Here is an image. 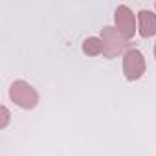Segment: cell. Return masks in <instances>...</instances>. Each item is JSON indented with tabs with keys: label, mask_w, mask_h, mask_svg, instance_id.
Returning <instances> with one entry per match:
<instances>
[{
	"label": "cell",
	"mask_w": 156,
	"mask_h": 156,
	"mask_svg": "<svg viewBox=\"0 0 156 156\" xmlns=\"http://www.w3.org/2000/svg\"><path fill=\"white\" fill-rule=\"evenodd\" d=\"M9 99L22 110H33L39 105V92L28 81H13L9 85Z\"/></svg>",
	"instance_id": "obj_1"
},
{
	"label": "cell",
	"mask_w": 156,
	"mask_h": 156,
	"mask_svg": "<svg viewBox=\"0 0 156 156\" xmlns=\"http://www.w3.org/2000/svg\"><path fill=\"white\" fill-rule=\"evenodd\" d=\"M101 41H103V57L105 59H116L118 55H125L129 50V41L114 28V26H105L101 30Z\"/></svg>",
	"instance_id": "obj_2"
},
{
	"label": "cell",
	"mask_w": 156,
	"mask_h": 156,
	"mask_svg": "<svg viewBox=\"0 0 156 156\" xmlns=\"http://www.w3.org/2000/svg\"><path fill=\"white\" fill-rule=\"evenodd\" d=\"M145 70H147L145 55L138 48H129L123 55V75H125V79L134 83V81L143 77Z\"/></svg>",
	"instance_id": "obj_3"
},
{
	"label": "cell",
	"mask_w": 156,
	"mask_h": 156,
	"mask_svg": "<svg viewBox=\"0 0 156 156\" xmlns=\"http://www.w3.org/2000/svg\"><path fill=\"white\" fill-rule=\"evenodd\" d=\"M114 28L127 39L130 41L136 31H138V19L134 15V11L129 8V6H118L116 11H114Z\"/></svg>",
	"instance_id": "obj_4"
},
{
	"label": "cell",
	"mask_w": 156,
	"mask_h": 156,
	"mask_svg": "<svg viewBox=\"0 0 156 156\" xmlns=\"http://www.w3.org/2000/svg\"><path fill=\"white\" fill-rule=\"evenodd\" d=\"M138 33L143 39H151L156 35V13L151 9H141L138 15Z\"/></svg>",
	"instance_id": "obj_5"
},
{
	"label": "cell",
	"mask_w": 156,
	"mask_h": 156,
	"mask_svg": "<svg viewBox=\"0 0 156 156\" xmlns=\"http://www.w3.org/2000/svg\"><path fill=\"white\" fill-rule=\"evenodd\" d=\"M81 50L87 57H98V55H103V41L101 37H87L81 44Z\"/></svg>",
	"instance_id": "obj_6"
},
{
	"label": "cell",
	"mask_w": 156,
	"mask_h": 156,
	"mask_svg": "<svg viewBox=\"0 0 156 156\" xmlns=\"http://www.w3.org/2000/svg\"><path fill=\"white\" fill-rule=\"evenodd\" d=\"M0 110H2V123H0V129H6V127H8V123H9L11 114H9V110H8V107H2Z\"/></svg>",
	"instance_id": "obj_7"
},
{
	"label": "cell",
	"mask_w": 156,
	"mask_h": 156,
	"mask_svg": "<svg viewBox=\"0 0 156 156\" xmlns=\"http://www.w3.org/2000/svg\"><path fill=\"white\" fill-rule=\"evenodd\" d=\"M152 53H154V59H156V41H154V48H152Z\"/></svg>",
	"instance_id": "obj_8"
},
{
	"label": "cell",
	"mask_w": 156,
	"mask_h": 156,
	"mask_svg": "<svg viewBox=\"0 0 156 156\" xmlns=\"http://www.w3.org/2000/svg\"><path fill=\"white\" fill-rule=\"evenodd\" d=\"M154 9H156V2H154Z\"/></svg>",
	"instance_id": "obj_9"
}]
</instances>
